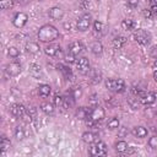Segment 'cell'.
Listing matches in <instances>:
<instances>
[{"label":"cell","instance_id":"8","mask_svg":"<svg viewBox=\"0 0 157 157\" xmlns=\"http://www.w3.org/2000/svg\"><path fill=\"white\" fill-rule=\"evenodd\" d=\"M27 20H28V16H27L26 13H23V12H17V13L13 16V18H12V23H13L15 27L21 28V27H23V26L27 23Z\"/></svg>","mask_w":157,"mask_h":157},{"label":"cell","instance_id":"7","mask_svg":"<svg viewBox=\"0 0 157 157\" xmlns=\"http://www.w3.org/2000/svg\"><path fill=\"white\" fill-rule=\"evenodd\" d=\"M104 115H105V112H104V109L102 108V107H94L92 110H91V113H90V118L94 121V123H98V121H101L103 118H104Z\"/></svg>","mask_w":157,"mask_h":157},{"label":"cell","instance_id":"20","mask_svg":"<svg viewBox=\"0 0 157 157\" xmlns=\"http://www.w3.org/2000/svg\"><path fill=\"white\" fill-rule=\"evenodd\" d=\"M39 49H40L39 45L34 42H29V43L26 44V52L29 53V54H37L39 52Z\"/></svg>","mask_w":157,"mask_h":157},{"label":"cell","instance_id":"51","mask_svg":"<svg viewBox=\"0 0 157 157\" xmlns=\"http://www.w3.org/2000/svg\"><path fill=\"white\" fill-rule=\"evenodd\" d=\"M155 114H156V115H157V107H156V108H155Z\"/></svg>","mask_w":157,"mask_h":157},{"label":"cell","instance_id":"9","mask_svg":"<svg viewBox=\"0 0 157 157\" xmlns=\"http://www.w3.org/2000/svg\"><path fill=\"white\" fill-rule=\"evenodd\" d=\"M76 65H77L78 71H80L82 75L88 74V72H90V70H91V67H90V61H88V59H87V58H85V56L80 58V59L77 60Z\"/></svg>","mask_w":157,"mask_h":157},{"label":"cell","instance_id":"29","mask_svg":"<svg viewBox=\"0 0 157 157\" xmlns=\"http://www.w3.org/2000/svg\"><path fill=\"white\" fill-rule=\"evenodd\" d=\"M107 126H108V129H110V130L119 129V119H118V118H112V119L108 121Z\"/></svg>","mask_w":157,"mask_h":157},{"label":"cell","instance_id":"46","mask_svg":"<svg viewBox=\"0 0 157 157\" xmlns=\"http://www.w3.org/2000/svg\"><path fill=\"white\" fill-rule=\"evenodd\" d=\"M15 1H16L17 4H20V5H26L29 0H15Z\"/></svg>","mask_w":157,"mask_h":157},{"label":"cell","instance_id":"41","mask_svg":"<svg viewBox=\"0 0 157 157\" xmlns=\"http://www.w3.org/2000/svg\"><path fill=\"white\" fill-rule=\"evenodd\" d=\"M126 134H128L126 128H119V131H118V136L119 137H124Z\"/></svg>","mask_w":157,"mask_h":157},{"label":"cell","instance_id":"24","mask_svg":"<svg viewBox=\"0 0 157 157\" xmlns=\"http://www.w3.org/2000/svg\"><path fill=\"white\" fill-rule=\"evenodd\" d=\"M134 26H135V23H134V21L131 18H125V20L121 21V27L125 31H131L134 28Z\"/></svg>","mask_w":157,"mask_h":157},{"label":"cell","instance_id":"19","mask_svg":"<svg viewBox=\"0 0 157 157\" xmlns=\"http://www.w3.org/2000/svg\"><path fill=\"white\" fill-rule=\"evenodd\" d=\"M91 110H88L87 108L85 107H78L77 110H76V118L77 119H86L88 115H90Z\"/></svg>","mask_w":157,"mask_h":157},{"label":"cell","instance_id":"27","mask_svg":"<svg viewBox=\"0 0 157 157\" xmlns=\"http://www.w3.org/2000/svg\"><path fill=\"white\" fill-rule=\"evenodd\" d=\"M128 144L124 141V140H120V141H118V142H115V150L118 151V152H125L126 150H128Z\"/></svg>","mask_w":157,"mask_h":157},{"label":"cell","instance_id":"42","mask_svg":"<svg viewBox=\"0 0 157 157\" xmlns=\"http://www.w3.org/2000/svg\"><path fill=\"white\" fill-rule=\"evenodd\" d=\"M65 60H66L67 63H75V58H74V54H71V53L69 52V54L65 56Z\"/></svg>","mask_w":157,"mask_h":157},{"label":"cell","instance_id":"52","mask_svg":"<svg viewBox=\"0 0 157 157\" xmlns=\"http://www.w3.org/2000/svg\"><path fill=\"white\" fill-rule=\"evenodd\" d=\"M156 16H157V13H156Z\"/></svg>","mask_w":157,"mask_h":157},{"label":"cell","instance_id":"38","mask_svg":"<svg viewBox=\"0 0 157 157\" xmlns=\"http://www.w3.org/2000/svg\"><path fill=\"white\" fill-rule=\"evenodd\" d=\"M27 114H28L29 118L34 119L36 115H37V109H36L34 107H28V108H27Z\"/></svg>","mask_w":157,"mask_h":157},{"label":"cell","instance_id":"23","mask_svg":"<svg viewBox=\"0 0 157 157\" xmlns=\"http://www.w3.org/2000/svg\"><path fill=\"white\" fill-rule=\"evenodd\" d=\"M125 43H126V38H125V37H121V36L115 37V38L113 39V45H114L115 48H118V49L123 48Z\"/></svg>","mask_w":157,"mask_h":157},{"label":"cell","instance_id":"43","mask_svg":"<svg viewBox=\"0 0 157 157\" xmlns=\"http://www.w3.org/2000/svg\"><path fill=\"white\" fill-rule=\"evenodd\" d=\"M144 16H145L146 18H151V17L153 16V13L151 12V10H144Z\"/></svg>","mask_w":157,"mask_h":157},{"label":"cell","instance_id":"11","mask_svg":"<svg viewBox=\"0 0 157 157\" xmlns=\"http://www.w3.org/2000/svg\"><path fill=\"white\" fill-rule=\"evenodd\" d=\"M6 72L9 76H17L21 72V65L18 63H10L6 66Z\"/></svg>","mask_w":157,"mask_h":157},{"label":"cell","instance_id":"28","mask_svg":"<svg viewBox=\"0 0 157 157\" xmlns=\"http://www.w3.org/2000/svg\"><path fill=\"white\" fill-rule=\"evenodd\" d=\"M31 74L34 76V77H39L42 75V67L37 64H32L31 65Z\"/></svg>","mask_w":157,"mask_h":157},{"label":"cell","instance_id":"33","mask_svg":"<svg viewBox=\"0 0 157 157\" xmlns=\"http://www.w3.org/2000/svg\"><path fill=\"white\" fill-rule=\"evenodd\" d=\"M7 54L12 58H17L20 55V50L16 48V47H9L7 48Z\"/></svg>","mask_w":157,"mask_h":157},{"label":"cell","instance_id":"25","mask_svg":"<svg viewBox=\"0 0 157 157\" xmlns=\"http://www.w3.org/2000/svg\"><path fill=\"white\" fill-rule=\"evenodd\" d=\"M58 69L63 72V75H64V77L65 78H70L71 77V69L69 67V66H66V65H63V64H59L58 65Z\"/></svg>","mask_w":157,"mask_h":157},{"label":"cell","instance_id":"49","mask_svg":"<svg viewBox=\"0 0 157 157\" xmlns=\"http://www.w3.org/2000/svg\"><path fill=\"white\" fill-rule=\"evenodd\" d=\"M151 5H157V0H151Z\"/></svg>","mask_w":157,"mask_h":157},{"label":"cell","instance_id":"26","mask_svg":"<svg viewBox=\"0 0 157 157\" xmlns=\"http://www.w3.org/2000/svg\"><path fill=\"white\" fill-rule=\"evenodd\" d=\"M40 109L45 113V114H53L54 113V107L52 103H48V102H44L40 104Z\"/></svg>","mask_w":157,"mask_h":157},{"label":"cell","instance_id":"31","mask_svg":"<svg viewBox=\"0 0 157 157\" xmlns=\"http://www.w3.org/2000/svg\"><path fill=\"white\" fill-rule=\"evenodd\" d=\"M15 137L17 140H22L25 137V130L22 126H16L15 128Z\"/></svg>","mask_w":157,"mask_h":157},{"label":"cell","instance_id":"6","mask_svg":"<svg viewBox=\"0 0 157 157\" xmlns=\"http://www.w3.org/2000/svg\"><path fill=\"white\" fill-rule=\"evenodd\" d=\"M91 20H92V16L90 13H83L78 20H77V29L81 31V32H85L88 29L90 25H91Z\"/></svg>","mask_w":157,"mask_h":157},{"label":"cell","instance_id":"3","mask_svg":"<svg viewBox=\"0 0 157 157\" xmlns=\"http://www.w3.org/2000/svg\"><path fill=\"white\" fill-rule=\"evenodd\" d=\"M90 155L91 156H105L107 155V145L103 141H97L94 145L90 147Z\"/></svg>","mask_w":157,"mask_h":157},{"label":"cell","instance_id":"21","mask_svg":"<svg viewBox=\"0 0 157 157\" xmlns=\"http://www.w3.org/2000/svg\"><path fill=\"white\" fill-rule=\"evenodd\" d=\"M10 147H11V141H10L6 136H2V137H1V141H0V150H1V153H4L5 151H7Z\"/></svg>","mask_w":157,"mask_h":157},{"label":"cell","instance_id":"16","mask_svg":"<svg viewBox=\"0 0 157 157\" xmlns=\"http://www.w3.org/2000/svg\"><path fill=\"white\" fill-rule=\"evenodd\" d=\"M82 140L86 142V144H93V142H97L98 141V136L91 131H86L82 134Z\"/></svg>","mask_w":157,"mask_h":157},{"label":"cell","instance_id":"18","mask_svg":"<svg viewBox=\"0 0 157 157\" xmlns=\"http://www.w3.org/2000/svg\"><path fill=\"white\" fill-rule=\"evenodd\" d=\"M93 32L98 37L103 36L104 34V25L101 21H94V23H93Z\"/></svg>","mask_w":157,"mask_h":157},{"label":"cell","instance_id":"39","mask_svg":"<svg viewBox=\"0 0 157 157\" xmlns=\"http://www.w3.org/2000/svg\"><path fill=\"white\" fill-rule=\"evenodd\" d=\"M137 98H139V97H137ZM137 98H129V104L131 105L132 109H137V107H139V102H140V99L137 101Z\"/></svg>","mask_w":157,"mask_h":157},{"label":"cell","instance_id":"45","mask_svg":"<svg viewBox=\"0 0 157 157\" xmlns=\"http://www.w3.org/2000/svg\"><path fill=\"white\" fill-rule=\"evenodd\" d=\"M150 10H151V12H152L153 15H156V13H157V5H151Z\"/></svg>","mask_w":157,"mask_h":157},{"label":"cell","instance_id":"10","mask_svg":"<svg viewBox=\"0 0 157 157\" xmlns=\"http://www.w3.org/2000/svg\"><path fill=\"white\" fill-rule=\"evenodd\" d=\"M10 112H11V114H12L15 118H21V117L25 114L26 108H25L22 104H20V103H15V104L11 105Z\"/></svg>","mask_w":157,"mask_h":157},{"label":"cell","instance_id":"30","mask_svg":"<svg viewBox=\"0 0 157 157\" xmlns=\"http://www.w3.org/2000/svg\"><path fill=\"white\" fill-rule=\"evenodd\" d=\"M13 2H15V0H0V7L2 10L11 9L13 6Z\"/></svg>","mask_w":157,"mask_h":157},{"label":"cell","instance_id":"4","mask_svg":"<svg viewBox=\"0 0 157 157\" xmlns=\"http://www.w3.org/2000/svg\"><path fill=\"white\" fill-rule=\"evenodd\" d=\"M140 99V103L145 104V105H150L153 104L156 101V94L153 92H144V91H139L136 94Z\"/></svg>","mask_w":157,"mask_h":157},{"label":"cell","instance_id":"44","mask_svg":"<svg viewBox=\"0 0 157 157\" xmlns=\"http://www.w3.org/2000/svg\"><path fill=\"white\" fill-rule=\"evenodd\" d=\"M137 4H139V0H128V5L131 6V7L137 6Z\"/></svg>","mask_w":157,"mask_h":157},{"label":"cell","instance_id":"15","mask_svg":"<svg viewBox=\"0 0 157 157\" xmlns=\"http://www.w3.org/2000/svg\"><path fill=\"white\" fill-rule=\"evenodd\" d=\"M44 52H45V54L49 55V56H55V55H58V54L60 53V47L56 45V44H49V45L45 47Z\"/></svg>","mask_w":157,"mask_h":157},{"label":"cell","instance_id":"37","mask_svg":"<svg viewBox=\"0 0 157 157\" xmlns=\"http://www.w3.org/2000/svg\"><path fill=\"white\" fill-rule=\"evenodd\" d=\"M148 146L151 148H157V135H153L152 137H150L148 140Z\"/></svg>","mask_w":157,"mask_h":157},{"label":"cell","instance_id":"34","mask_svg":"<svg viewBox=\"0 0 157 157\" xmlns=\"http://www.w3.org/2000/svg\"><path fill=\"white\" fill-rule=\"evenodd\" d=\"M81 96H82V90H81L80 87H75V88L72 90V92H71V97H72L74 99H78Z\"/></svg>","mask_w":157,"mask_h":157},{"label":"cell","instance_id":"1","mask_svg":"<svg viewBox=\"0 0 157 157\" xmlns=\"http://www.w3.org/2000/svg\"><path fill=\"white\" fill-rule=\"evenodd\" d=\"M59 37V31L52 25H44L38 31V39L40 42H53Z\"/></svg>","mask_w":157,"mask_h":157},{"label":"cell","instance_id":"12","mask_svg":"<svg viewBox=\"0 0 157 157\" xmlns=\"http://www.w3.org/2000/svg\"><path fill=\"white\" fill-rule=\"evenodd\" d=\"M48 13H49V17H52L53 20H61L64 16V11L59 6H54V7L49 9Z\"/></svg>","mask_w":157,"mask_h":157},{"label":"cell","instance_id":"13","mask_svg":"<svg viewBox=\"0 0 157 157\" xmlns=\"http://www.w3.org/2000/svg\"><path fill=\"white\" fill-rule=\"evenodd\" d=\"M82 49H83V47H82L81 42H78V40H74V42H71L69 44V52L71 54H74V55L80 54L82 52Z\"/></svg>","mask_w":157,"mask_h":157},{"label":"cell","instance_id":"2","mask_svg":"<svg viewBox=\"0 0 157 157\" xmlns=\"http://www.w3.org/2000/svg\"><path fill=\"white\" fill-rule=\"evenodd\" d=\"M105 86L109 91L113 92H123L125 90V82L121 78H108L105 81Z\"/></svg>","mask_w":157,"mask_h":157},{"label":"cell","instance_id":"40","mask_svg":"<svg viewBox=\"0 0 157 157\" xmlns=\"http://www.w3.org/2000/svg\"><path fill=\"white\" fill-rule=\"evenodd\" d=\"M63 102H64V98H63L61 96H55L54 103H55L56 105H63Z\"/></svg>","mask_w":157,"mask_h":157},{"label":"cell","instance_id":"36","mask_svg":"<svg viewBox=\"0 0 157 157\" xmlns=\"http://www.w3.org/2000/svg\"><path fill=\"white\" fill-rule=\"evenodd\" d=\"M88 104L91 107H97L98 105V96L97 94H92L90 98H88Z\"/></svg>","mask_w":157,"mask_h":157},{"label":"cell","instance_id":"47","mask_svg":"<svg viewBox=\"0 0 157 157\" xmlns=\"http://www.w3.org/2000/svg\"><path fill=\"white\" fill-rule=\"evenodd\" d=\"M151 54H152L153 56H156V55H157V47H155V48L152 49V52H151Z\"/></svg>","mask_w":157,"mask_h":157},{"label":"cell","instance_id":"50","mask_svg":"<svg viewBox=\"0 0 157 157\" xmlns=\"http://www.w3.org/2000/svg\"><path fill=\"white\" fill-rule=\"evenodd\" d=\"M153 66H155V67H157V59L155 60V63H153Z\"/></svg>","mask_w":157,"mask_h":157},{"label":"cell","instance_id":"22","mask_svg":"<svg viewBox=\"0 0 157 157\" xmlns=\"http://www.w3.org/2000/svg\"><path fill=\"white\" fill-rule=\"evenodd\" d=\"M38 93H39V96H42V97L49 96V93H50V86L47 85V83L40 85V86L38 87Z\"/></svg>","mask_w":157,"mask_h":157},{"label":"cell","instance_id":"5","mask_svg":"<svg viewBox=\"0 0 157 157\" xmlns=\"http://www.w3.org/2000/svg\"><path fill=\"white\" fill-rule=\"evenodd\" d=\"M134 38L137 43L142 44V45H147L151 40V36L148 32H146L145 29H137L135 33H134Z\"/></svg>","mask_w":157,"mask_h":157},{"label":"cell","instance_id":"35","mask_svg":"<svg viewBox=\"0 0 157 157\" xmlns=\"http://www.w3.org/2000/svg\"><path fill=\"white\" fill-rule=\"evenodd\" d=\"M80 7L82 10H90V9H92V4H91L90 0H81L80 1Z\"/></svg>","mask_w":157,"mask_h":157},{"label":"cell","instance_id":"48","mask_svg":"<svg viewBox=\"0 0 157 157\" xmlns=\"http://www.w3.org/2000/svg\"><path fill=\"white\" fill-rule=\"evenodd\" d=\"M153 78H155V81L157 82V70H156V71L153 72Z\"/></svg>","mask_w":157,"mask_h":157},{"label":"cell","instance_id":"32","mask_svg":"<svg viewBox=\"0 0 157 157\" xmlns=\"http://www.w3.org/2000/svg\"><path fill=\"white\" fill-rule=\"evenodd\" d=\"M102 76H101V72L98 71V70H93L92 71V76H91V81L93 82V83H97V82H99L102 78H101Z\"/></svg>","mask_w":157,"mask_h":157},{"label":"cell","instance_id":"17","mask_svg":"<svg viewBox=\"0 0 157 157\" xmlns=\"http://www.w3.org/2000/svg\"><path fill=\"white\" fill-rule=\"evenodd\" d=\"M91 52L96 55H101L102 52H103V45L99 40H93L91 43Z\"/></svg>","mask_w":157,"mask_h":157},{"label":"cell","instance_id":"14","mask_svg":"<svg viewBox=\"0 0 157 157\" xmlns=\"http://www.w3.org/2000/svg\"><path fill=\"white\" fill-rule=\"evenodd\" d=\"M147 132L148 130L144 126H134L131 129V134L135 136V137H139V139H142L145 136H147Z\"/></svg>","mask_w":157,"mask_h":157}]
</instances>
